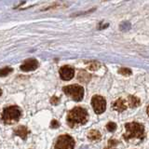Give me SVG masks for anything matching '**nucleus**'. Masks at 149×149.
Returning a JSON list of instances; mask_svg holds the SVG:
<instances>
[{
    "label": "nucleus",
    "mask_w": 149,
    "mask_h": 149,
    "mask_svg": "<svg viewBox=\"0 0 149 149\" xmlns=\"http://www.w3.org/2000/svg\"><path fill=\"white\" fill-rule=\"evenodd\" d=\"M106 129H107V130H108V132H115L116 129V124L114 123V122H109V123H107V125H106Z\"/></svg>",
    "instance_id": "nucleus-14"
},
{
    "label": "nucleus",
    "mask_w": 149,
    "mask_h": 149,
    "mask_svg": "<svg viewBox=\"0 0 149 149\" xmlns=\"http://www.w3.org/2000/svg\"><path fill=\"white\" fill-rule=\"evenodd\" d=\"M118 73L123 74V76H130V74H132V70L129 68H121Z\"/></svg>",
    "instance_id": "nucleus-15"
},
{
    "label": "nucleus",
    "mask_w": 149,
    "mask_h": 149,
    "mask_svg": "<svg viewBox=\"0 0 149 149\" xmlns=\"http://www.w3.org/2000/svg\"><path fill=\"white\" fill-rule=\"evenodd\" d=\"M126 132L123 134V138L126 141L130 140H143L144 135V127L143 125L137 122H130L125 125Z\"/></svg>",
    "instance_id": "nucleus-2"
},
{
    "label": "nucleus",
    "mask_w": 149,
    "mask_h": 149,
    "mask_svg": "<svg viewBox=\"0 0 149 149\" xmlns=\"http://www.w3.org/2000/svg\"><path fill=\"white\" fill-rule=\"evenodd\" d=\"M74 147V141L70 135H61L58 138L54 148L56 149H73Z\"/></svg>",
    "instance_id": "nucleus-5"
},
{
    "label": "nucleus",
    "mask_w": 149,
    "mask_h": 149,
    "mask_svg": "<svg viewBox=\"0 0 149 149\" xmlns=\"http://www.w3.org/2000/svg\"><path fill=\"white\" fill-rule=\"evenodd\" d=\"M59 122L57 120H55V119H53L52 121H51V124H50V127L51 128H53V129H57L58 127H59Z\"/></svg>",
    "instance_id": "nucleus-17"
},
{
    "label": "nucleus",
    "mask_w": 149,
    "mask_h": 149,
    "mask_svg": "<svg viewBox=\"0 0 149 149\" xmlns=\"http://www.w3.org/2000/svg\"><path fill=\"white\" fill-rule=\"evenodd\" d=\"M14 133L18 135V136H20L22 139H26L28 133H29V130H27L26 127L20 126V127H18L15 130H14Z\"/></svg>",
    "instance_id": "nucleus-10"
},
{
    "label": "nucleus",
    "mask_w": 149,
    "mask_h": 149,
    "mask_svg": "<svg viewBox=\"0 0 149 149\" xmlns=\"http://www.w3.org/2000/svg\"><path fill=\"white\" fill-rule=\"evenodd\" d=\"M59 73H60L61 78H62L63 80H65V81L71 80V79L74 76V68L71 67V66H68V65H65V66L61 67Z\"/></svg>",
    "instance_id": "nucleus-7"
},
{
    "label": "nucleus",
    "mask_w": 149,
    "mask_h": 149,
    "mask_svg": "<svg viewBox=\"0 0 149 149\" xmlns=\"http://www.w3.org/2000/svg\"><path fill=\"white\" fill-rule=\"evenodd\" d=\"M63 91L65 95L76 102L82 101L84 97V88L80 85H69L63 87Z\"/></svg>",
    "instance_id": "nucleus-4"
},
{
    "label": "nucleus",
    "mask_w": 149,
    "mask_h": 149,
    "mask_svg": "<svg viewBox=\"0 0 149 149\" xmlns=\"http://www.w3.org/2000/svg\"><path fill=\"white\" fill-rule=\"evenodd\" d=\"M127 106L128 105L126 104V102L123 99H118V100H116L113 104H112V108L116 111L119 112V113H121V112H123L127 109Z\"/></svg>",
    "instance_id": "nucleus-9"
},
{
    "label": "nucleus",
    "mask_w": 149,
    "mask_h": 149,
    "mask_svg": "<svg viewBox=\"0 0 149 149\" xmlns=\"http://www.w3.org/2000/svg\"><path fill=\"white\" fill-rule=\"evenodd\" d=\"M22 116L21 109L18 106H8L6 107L3 110L1 119L2 121L7 125H11L16 123L17 121L20 119Z\"/></svg>",
    "instance_id": "nucleus-3"
},
{
    "label": "nucleus",
    "mask_w": 149,
    "mask_h": 149,
    "mask_svg": "<svg viewBox=\"0 0 149 149\" xmlns=\"http://www.w3.org/2000/svg\"><path fill=\"white\" fill-rule=\"evenodd\" d=\"M91 104L96 114H102L106 109V101L102 96L95 95L91 99Z\"/></svg>",
    "instance_id": "nucleus-6"
},
{
    "label": "nucleus",
    "mask_w": 149,
    "mask_h": 149,
    "mask_svg": "<svg viewBox=\"0 0 149 149\" xmlns=\"http://www.w3.org/2000/svg\"><path fill=\"white\" fill-rule=\"evenodd\" d=\"M38 67V62L36 59H28L26 60L24 63L21 65V70L23 72H29L34 71Z\"/></svg>",
    "instance_id": "nucleus-8"
},
{
    "label": "nucleus",
    "mask_w": 149,
    "mask_h": 149,
    "mask_svg": "<svg viewBox=\"0 0 149 149\" xmlns=\"http://www.w3.org/2000/svg\"><path fill=\"white\" fill-rule=\"evenodd\" d=\"M88 118V112L83 107H74L72 110H70L67 114V124L71 128L77 127V126L84 125L87 123Z\"/></svg>",
    "instance_id": "nucleus-1"
},
{
    "label": "nucleus",
    "mask_w": 149,
    "mask_h": 149,
    "mask_svg": "<svg viewBox=\"0 0 149 149\" xmlns=\"http://www.w3.org/2000/svg\"><path fill=\"white\" fill-rule=\"evenodd\" d=\"M101 133L100 132H98L96 130H92L91 132H88V138L91 141H98V140L101 139Z\"/></svg>",
    "instance_id": "nucleus-11"
},
{
    "label": "nucleus",
    "mask_w": 149,
    "mask_h": 149,
    "mask_svg": "<svg viewBox=\"0 0 149 149\" xmlns=\"http://www.w3.org/2000/svg\"><path fill=\"white\" fill-rule=\"evenodd\" d=\"M128 104L130 105V107L132 108H134V107H137L140 104V100L137 97L135 96H129L128 98Z\"/></svg>",
    "instance_id": "nucleus-12"
},
{
    "label": "nucleus",
    "mask_w": 149,
    "mask_h": 149,
    "mask_svg": "<svg viewBox=\"0 0 149 149\" xmlns=\"http://www.w3.org/2000/svg\"><path fill=\"white\" fill-rule=\"evenodd\" d=\"M13 71L12 68L10 67H5L3 69L0 70V77H6L8 74H10Z\"/></svg>",
    "instance_id": "nucleus-13"
},
{
    "label": "nucleus",
    "mask_w": 149,
    "mask_h": 149,
    "mask_svg": "<svg viewBox=\"0 0 149 149\" xmlns=\"http://www.w3.org/2000/svg\"><path fill=\"white\" fill-rule=\"evenodd\" d=\"M100 64L98 63H92L91 65H90V69L92 70V71H94V70H97L98 68H99Z\"/></svg>",
    "instance_id": "nucleus-16"
},
{
    "label": "nucleus",
    "mask_w": 149,
    "mask_h": 149,
    "mask_svg": "<svg viewBox=\"0 0 149 149\" xmlns=\"http://www.w3.org/2000/svg\"><path fill=\"white\" fill-rule=\"evenodd\" d=\"M2 95V91H1V88H0V96Z\"/></svg>",
    "instance_id": "nucleus-19"
},
{
    "label": "nucleus",
    "mask_w": 149,
    "mask_h": 149,
    "mask_svg": "<svg viewBox=\"0 0 149 149\" xmlns=\"http://www.w3.org/2000/svg\"><path fill=\"white\" fill-rule=\"evenodd\" d=\"M59 102H60V99H59L58 97H56V96L52 97L50 99V102H51V104H58Z\"/></svg>",
    "instance_id": "nucleus-18"
}]
</instances>
